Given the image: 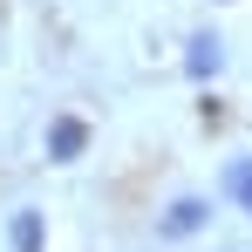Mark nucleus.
I'll use <instances>...</instances> for the list:
<instances>
[{
    "instance_id": "obj_1",
    "label": "nucleus",
    "mask_w": 252,
    "mask_h": 252,
    "mask_svg": "<svg viewBox=\"0 0 252 252\" xmlns=\"http://www.w3.org/2000/svg\"><path fill=\"white\" fill-rule=\"evenodd\" d=\"M41 143H48V164H75V157L89 150V123L82 116H55Z\"/></svg>"
},
{
    "instance_id": "obj_5",
    "label": "nucleus",
    "mask_w": 252,
    "mask_h": 252,
    "mask_svg": "<svg viewBox=\"0 0 252 252\" xmlns=\"http://www.w3.org/2000/svg\"><path fill=\"white\" fill-rule=\"evenodd\" d=\"M225 191L252 211V157H232V164H225Z\"/></svg>"
},
{
    "instance_id": "obj_2",
    "label": "nucleus",
    "mask_w": 252,
    "mask_h": 252,
    "mask_svg": "<svg viewBox=\"0 0 252 252\" xmlns=\"http://www.w3.org/2000/svg\"><path fill=\"white\" fill-rule=\"evenodd\" d=\"M211 225V205L205 198H177V205L157 218V239H191V232H205Z\"/></svg>"
},
{
    "instance_id": "obj_4",
    "label": "nucleus",
    "mask_w": 252,
    "mask_h": 252,
    "mask_svg": "<svg viewBox=\"0 0 252 252\" xmlns=\"http://www.w3.org/2000/svg\"><path fill=\"white\" fill-rule=\"evenodd\" d=\"M7 246H14V252H41V246H48V218H41L34 205L14 211V218H7Z\"/></svg>"
},
{
    "instance_id": "obj_3",
    "label": "nucleus",
    "mask_w": 252,
    "mask_h": 252,
    "mask_svg": "<svg viewBox=\"0 0 252 252\" xmlns=\"http://www.w3.org/2000/svg\"><path fill=\"white\" fill-rule=\"evenodd\" d=\"M218 68H225V41H218V34H191V41H184V75H191V82H211Z\"/></svg>"
}]
</instances>
